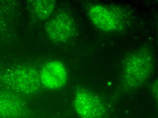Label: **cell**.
<instances>
[{"label": "cell", "mask_w": 158, "mask_h": 118, "mask_svg": "<svg viewBox=\"0 0 158 118\" xmlns=\"http://www.w3.org/2000/svg\"><path fill=\"white\" fill-rule=\"evenodd\" d=\"M41 86L49 90L63 88L68 79L67 70L63 63L54 60L45 64L39 72Z\"/></svg>", "instance_id": "6"}, {"label": "cell", "mask_w": 158, "mask_h": 118, "mask_svg": "<svg viewBox=\"0 0 158 118\" xmlns=\"http://www.w3.org/2000/svg\"><path fill=\"white\" fill-rule=\"evenodd\" d=\"M74 107L79 118H106L107 115L106 105L101 97L85 88L76 90Z\"/></svg>", "instance_id": "4"}, {"label": "cell", "mask_w": 158, "mask_h": 118, "mask_svg": "<svg viewBox=\"0 0 158 118\" xmlns=\"http://www.w3.org/2000/svg\"><path fill=\"white\" fill-rule=\"evenodd\" d=\"M90 21L97 28L107 32H116L123 30L129 20L125 10L114 6L93 4L87 9Z\"/></svg>", "instance_id": "3"}, {"label": "cell", "mask_w": 158, "mask_h": 118, "mask_svg": "<svg viewBox=\"0 0 158 118\" xmlns=\"http://www.w3.org/2000/svg\"><path fill=\"white\" fill-rule=\"evenodd\" d=\"M153 52L141 47L130 53L122 62V84L127 91L142 86L152 75L155 68Z\"/></svg>", "instance_id": "1"}, {"label": "cell", "mask_w": 158, "mask_h": 118, "mask_svg": "<svg viewBox=\"0 0 158 118\" xmlns=\"http://www.w3.org/2000/svg\"><path fill=\"white\" fill-rule=\"evenodd\" d=\"M152 91L154 96L157 99L158 96V83L157 81H155L152 85Z\"/></svg>", "instance_id": "9"}, {"label": "cell", "mask_w": 158, "mask_h": 118, "mask_svg": "<svg viewBox=\"0 0 158 118\" xmlns=\"http://www.w3.org/2000/svg\"><path fill=\"white\" fill-rule=\"evenodd\" d=\"M45 31L53 42L62 43L73 37L76 31L75 22L69 14L64 12L57 13L45 25Z\"/></svg>", "instance_id": "5"}, {"label": "cell", "mask_w": 158, "mask_h": 118, "mask_svg": "<svg viewBox=\"0 0 158 118\" xmlns=\"http://www.w3.org/2000/svg\"><path fill=\"white\" fill-rule=\"evenodd\" d=\"M55 6V1L40 0L35 2L34 9L36 17L40 19H46L52 15Z\"/></svg>", "instance_id": "8"}, {"label": "cell", "mask_w": 158, "mask_h": 118, "mask_svg": "<svg viewBox=\"0 0 158 118\" xmlns=\"http://www.w3.org/2000/svg\"><path fill=\"white\" fill-rule=\"evenodd\" d=\"M0 81L13 92L25 96L37 94L41 88L39 72L31 66L18 65L0 72Z\"/></svg>", "instance_id": "2"}, {"label": "cell", "mask_w": 158, "mask_h": 118, "mask_svg": "<svg viewBox=\"0 0 158 118\" xmlns=\"http://www.w3.org/2000/svg\"><path fill=\"white\" fill-rule=\"evenodd\" d=\"M30 111L18 94L0 91V118H25Z\"/></svg>", "instance_id": "7"}]
</instances>
